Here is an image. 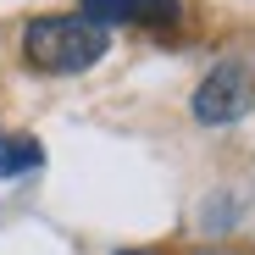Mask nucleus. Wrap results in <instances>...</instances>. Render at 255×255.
I'll return each mask as SVG.
<instances>
[{"mask_svg": "<svg viewBox=\"0 0 255 255\" xmlns=\"http://www.w3.org/2000/svg\"><path fill=\"white\" fill-rule=\"evenodd\" d=\"M106 45H111V33L95 28L89 17H39L22 33V56L39 72H83L106 56Z\"/></svg>", "mask_w": 255, "mask_h": 255, "instance_id": "obj_1", "label": "nucleus"}, {"mask_svg": "<svg viewBox=\"0 0 255 255\" xmlns=\"http://www.w3.org/2000/svg\"><path fill=\"white\" fill-rule=\"evenodd\" d=\"M250 106H255V72H250V61H222V67H211V78L194 89V117L211 122V128L239 122Z\"/></svg>", "mask_w": 255, "mask_h": 255, "instance_id": "obj_2", "label": "nucleus"}, {"mask_svg": "<svg viewBox=\"0 0 255 255\" xmlns=\"http://www.w3.org/2000/svg\"><path fill=\"white\" fill-rule=\"evenodd\" d=\"M39 161H45V150H39L33 139H6V144H0V178H17V172H33Z\"/></svg>", "mask_w": 255, "mask_h": 255, "instance_id": "obj_3", "label": "nucleus"}, {"mask_svg": "<svg viewBox=\"0 0 255 255\" xmlns=\"http://www.w3.org/2000/svg\"><path fill=\"white\" fill-rule=\"evenodd\" d=\"M133 22H150V28L178 22V0H133Z\"/></svg>", "mask_w": 255, "mask_h": 255, "instance_id": "obj_4", "label": "nucleus"}, {"mask_svg": "<svg viewBox=\"0 0 255 255\" xmlns=\"http://www.w3.org/2000/svg\"><path fill=\"white\" fill-rule=\"evenodd\" d=\"M122 255H144V250H122Z\"/></svg>", "mask_w": 255, "mask_h": 255, "instance_id": "obj_5", "label": "nucleus"}]
</instances>
